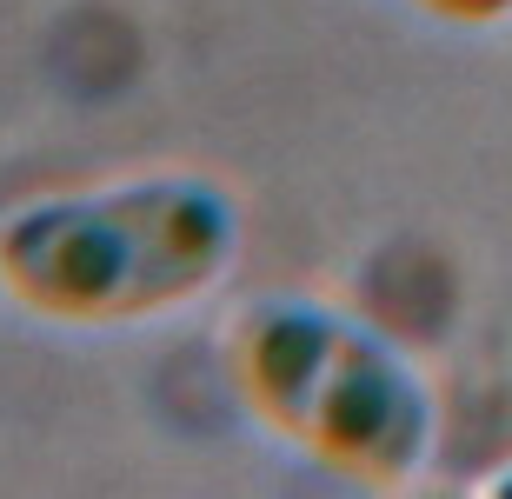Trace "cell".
<instances>
[{"mask_svg": "<svg viewBox=\"0 0 512 499\" xmlns=\"http://www.w3.org/2000/svg\"><path fill=\"white\" fill-rule=\"evenodd\" d=\"M406 7L439 20V27H459V34H486V27L512 20V0H406Z\"/></svg>", "mask_w": 512, "mask_h": 499, "instance_id": "3957f363", "label": "cell"}, {"mask_svg": "<svg viewBox=\"0 0 512 499\" xmlns=\"http://www.w3.org/2000/svg\"><path fill=\"white\" fill-rule=\"evenodd\" d=\"M227 380L266 440L373 493L413 486L446 433L426 366L393 333L320 293H266L240 307Z\"/></svg>", "mask_w": 512, "mask_h": 499, "instance_id": "7a4b0ae2", "label": "cell"}, {"mask_svg": "<svg viewBox=\"0 0 512 499\" xmlns=\"http://www.w3.org/2000/svg\"><path fill=\"white\" fill-rule=\"evenodd\" d=\"M247 213L200 167H133L0 213V300L60 333L160 327L240 273Z\"/></svg>", "mask_w": 512, "mask_h": 499, "instance_id": "6da1fadb", "label": "cell"}, {"mask_svg": "<svg viewBox=\"0 0 512 499\" xmlns=\"http://www.w3.org/2000/svg\"><path fill=\"white\" fill-rule=\"evenodd\" d=\"M486 493H506V499H512V466H499V473H486Z\"/></svg>", "mask_w": 512, "mask_h": 499, "instance_id": "277c9868", "label": "cell"}]
</instances>
